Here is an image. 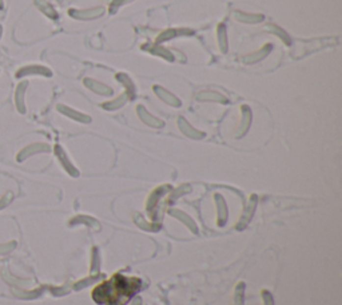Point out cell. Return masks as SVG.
Wrapping results in <instances>:
<instances>
[{"mask_svg":"<svg viewBox=\"0 0 342 305\" xmlns=\"http://www.w3.org/2000/svg\"><path fill=\"white\" fill-rule=\"evenodd\" d=\"M139 288L140 281L138 278L116 275L108 281L98 285L92 292V297L98 304L125 305L139 291Z\"/></svg>","mask_w":342,"mask_h":305,"instance_id":"cell-1","label":"cell"},{"mask_svg":"<svg viewBox=\"0 0 342 305\" xmlns=\"http://www.w3.org/2000/svg\"><path fill=\"white\" fill-rule=\"evenodd\" d=\"M130 0H114L112 3H111V5H110V11H111V14H114L119 7H121L122 4H125V3H129Z\"/></svg>","mask_w":342,"mask_h":305,"instance_id":"cell-20","label":"cell"},{"mask_svg":"<svg viewBox=\"0 0 342 305\" xmlns=\"http://www.w3.org/2000/svg\"><path fill=\"white\" fill-rule=\"evenodd\" d=\"M271 50H273V46H271V44H265V46H262L260 50H257V51H253V53L245 55V56L242 58V62L245 64L258 63V62L263 60V59L271 53Z\"/></svg>","mask_w":342,"mask_h":305,"instance_id":"cell-5","label":"cell"},{"mask_svg":"<svg viewBox=\"0 0 342 305\" xmlns=\"http://www.w3.org/2000/svg\"><path fill=\"white\" fill-rule=\"evenodd\" d=\"M58 110L59 111H62L63 114H67V115H70L71 118H75V119H78V121H88V118L84 115H82V114H79V112H75L73 111L71 109H68V107L63 106V105H59L58 106Z\"/></svg>","mask_w":342,"mask_h":305,"instance_id":"cell-17","label":"cell"},{"mask_svg":"<svg viewBox=\"0 0 342 305\" xmlns=\"http://www.w3.org/2000/svg\"><path fill=\"white\" fill-rule=\"evenodd\" d=\"M217 39H218V46H219V50H221L222 54H226L229 51V42H227V31L226 26L221 23L218 25L217 27Z\"/></svg>","mask_w":342,"mask_h":305,"instance_id":"cell-11","label":"cell"},{"mask_svg":"<svg viewBox=\"0 0 342 305\" xmlns=\"http://www.w3.org/2000/svg\"><path fill=\"white\" fill-rule=\"evenodd\" d=\"M16 78H25V77H46L50 78L53 77V71L50 70L49 67L46 66H40V64H28V66H25V67L19 68L16 74H15Z\"/></svg>","mask_w":342,"mask_h":305,"instance_id":"cell-2","label":"cell"},{"mask_svg":"<svg viewBox=\"0 0 342 305\" xmlns=\"http://www.w3.org/2000/svg\"><path fill=\"white\" fill-rule=\"evenodd\" d=\"M105 14V8L103 7H95V8H87V10H75L71 8L68 11V15L77 20H92L101 18L102 15Z\"/></svg>","mask_w":342,"mask_h":305,"instance_id":"cell-3","label":"cell"},{"mask_svg":"<svg viewBox=\"0 0 342 305\" xmlns=\"http://www.w3.org/2000/svg\"><path fill=\"white\" fill-rule=\"evenodd\" d=\"M142 50H143V51H147V53L151 54V55H155V56H159V58L164 59V60H167V62H173L174 60L173 51L164 49V47H162L160 44H157V43L143 44Z\"/></svg>","mask_w":342,"mask_h":305,"instance_id":"cell-4","label":"cell"},{"mask_svg":"<svg viewBox=\"0 0 342 305\" xmlns=\"http://www.w3.org/2000/svg\"><path fill=\"white\" fill-rule=\"evenodd\" d=\"M115 79L118 81V82H121L123 86H125L129 91L131 92V94H134L135 92V86L132 84V81L130 79V77L127 75V74L125 73H119L115 75Z\"/></svg>","mask_w":342,"mask_h":305,"instance_id":"cell-16","label":"cell"},{"mask_svg":"<svg viewBox=\"0 0 342 305\" xmlns=\"http://www.w3.org/2000/svg\"><path fill=\"white\" fill-rule=\"evenodd\" d=\"M197 99L199 101H214V102H227V99L222 94L215 91H201L198 92Z\"/></svg>","mask_w":342,"mask_h":305,"instance_id":"cell-14","label":"cell"},{"mask_svg":"<svg viewBox=\"0 0 342 305\" xmlns=\"http://www.w3.org/2000/svg\"><path fill=\"white\" fill-rule=\"evenodd\" d=\"M58 1H59V3H62V1H63V0H58Z\"/></svg>","mask_w":342,"mask_h":305,"instance_id":"cell-23","label":"cell"},{"mask_svg":"<svg viewBox=\"0 0 342 305\" xmlns=\"http://www.w3.org/2000/svg\"><path fill=\"white\" fill-rule=\"evenodd\" d=\"M234 18H236L238 22H241V23H247V25H256V23H261L262 20L265 19V16H263V15L245 14V12H241V11H237V12H234Z\"/></svg>","mask_w":342,"mask_h":305,"instance_id":"cell-8","label":"cell"},{"mask_svg":"<svg viewBox=\"0 0 342 305\" xmlns=\"http://www.w3.org/2000/svg\"><path fill=\"white\" fill-rule=\"evenodd\" d=\"M179 123H181V129H182V130H184L186 134H188V136H191V137H201V134H199V133H197L195 130H193V129L188 126L187 123L184 121V119H181V121H179Z\"/></svg>","mask_w":342,"mask_h":305,"instance_id":"cell-19","label":"cell"},{"mask_svg":"<svg viewBox=\"0 0 342 305\" xmlns=\"http://www.w3.org/2000/svg\"><path fill=\"white\" fill-rule=\"evenodd\" d=\"M4 8V0H0V10Z\"/></svg>","mask_w":342,"mask_h":305,"instance_id":"cell-21","label":"cell"},{"mask_svg":"<svg viewBox=\"0 0 342 305\" xmlns=\"http://www.w3.org/2000/svg\"><path fill=\"white\" fill-rule=\"evenodd\" d=\"M138 114H139L140 118H142L146 123H149V125H151V126H162V122H159L158 119H155L154 116L150 115L149 112L146 111L145 109H143L142 106L138 107Z\"/></svg>","mask_w":342,"mask_h":305,"instance_id":"cell-15","label":"cell"},{"mask_svg":"<svg viewBox=\"0 0 342 305\" xmlns=\"http://www.w3.org/2000/svg\"><path fill=\"white\" fill-rule=\"evenodd\" d=\"M35 5L38 7V10L40 11V12H43L46 16H49L50 19H58L56 11L53 10V7H51V4H49L47 1H44V0H35Z\"/></svg>","mask_w":342,"mask_h":305,"instance_id":"cell-13","label":"cell"},{"mask_svg":"<svg viewBox=\"0 0 342 305\" xmlns=\"http://www.w3.org/2000/svg\"><path fill=\"white\" fill-rule=\"evenodd\" d=\"M83 83H84V86H86L87 88H90L91 91L101 94V95H111V94H112V88L108 87L107 84L98 82L95 79H91V78H84V79H83Z\"/></svg>","mask_w":342,"mask_h":305,"instance_id":"cell-7","label":"cell"},{"mask_svg":"<svg viewBox=\"0 0 342 305\" xmlns=\"http://www.w3.org/2000/svg\"><path fill=\"white\" fill-rule=\"evenodd\" d=\"M194 31L191 29H177V28H169L162 31L160 34L157 36V44L163 43V42H167L170 39L177 38V36H184V35H193Z\"/></svg>","mask_w":342,"mask_h":305,"instance_id":"cell-6","label":"cell"},{"mask_svg":"<svg viewBox=\"0 0 342 305\" xmlns=\"http://www.w3.org/2000/svg\"><path fill=\"white\" fill-rule=\"evenodd\" d=\"M126 101H127V94H122V95H119V97L116 98L115 101L105 103L103 107H105V109H110V110H112V109H116V107H121Z\"/></svg>","mask_w":342,"mask_h":305,"instance_id":"cell-18","label":"cell"},{"mask_svg":"<svg viewBox=\"0 0 342 305\" xmlns=\"http://www.w3.org/2000/svg\"><path fill=\"white\" fill-rule=\"evenodd\" d=\"M154 92L158 95V98H160L162 101L169 103L171 106L178 107L179 105H181V101H179L178 98L175 97V95H173L170 91H167L166 88L160 87V86H154Z\"/></svg>","mask_w":342,"mask_h":305,"instance_id":"cell-9","label":"cell"},{"mask_svg":"<svg viewBox=\"0 0 342 305\" xmlns=\"http://www.w3.org/2000/svg\"><path fill=\"white\" fill-rule=\"evenodd\" d=\"M27 87H28V82L23 81L16 86V90H15V103L22 112L25 111V94Z\"/></svg>","mask_w":342,"mask_h":305,"instance_id":"cell-10","label":"cell"},{"mask_svg":"<svg viewBox=\"0 0 342 305\" xmlns=\"http://www.w3.org/2000/svg\"><path fill=\"white\" fill-rule=\"evenodd\" d=\"M1 36H3V27L0 25V39H1Z\"/></svg>","mask_w":342,"mask_h":305,"instance_id":"cell-22","label":"cell"},{"mask_svg":"<svg viewBox=\"0 0 342 305\" xmlns=\"http://www.w3.org/2000/svg\"><path fill=\"white\" fill-rule=\"evenodd\" d=\"M265 29L267 31V32H270V34L275 35V36H278V38L284 42L286 46H289L290 43H291V39H290V36L288 35V32L286 31H284V29L281 28V27H278V26L275 25H267L265 27Z\"/></svg>","mask_w":342,"mask_h":305,"instance_id":"cell-12","label":"cell"}]
</instances>
